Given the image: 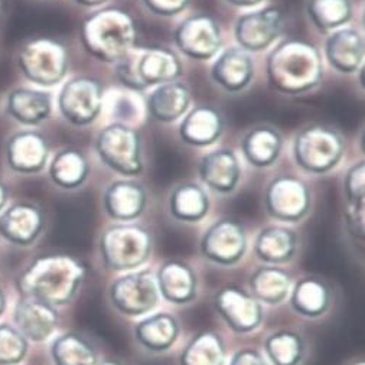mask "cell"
Returning <instances> with one entry per match:
<instances>
[{"mask_svg":"<svg viewBox=\"0 0 365 365\" xmlns=\"http://www.w3.org/2000/svg\"><path fill=\"white\" fill-rule=\"evenodd\" d=\"M87 277L83 260L70 255H43L35 259L18 279L24 296L58 308L76 299Z\"/></svg>","mask_w":365,"mask_h":365,"instance_id":"obj_1","label":"cell"},{"mask_svg":"<svg viewBox=\"0 0 365 365\" xmlns=\"http://www.w3.org/2000/svg\"><path fill=\"white\" fill-rule=\"evenodd\" d=\"M269 84L282 94L300 96L319 87L324 77L322 58L317 46L302 39H286L266 61Z\"/></svg>","mask_w":365,"mask_h":365,"instance_id":"obj_2","label":"cell"},{"mask_svg":"<svg viewBox=\"0 0 365 365\" xmlns=\"http://www.w3.org/2000/svg\"><path fill=\"white\" fill-rule=\"evenodd\" d=\"M133 16L120 8H104L88 15L81 25V42L98 61L115 64L136 43Z\"/></svg>","mask_w":365,"mask_h":365,"instance_id":"obj_3","label":"cell"},{"mask_svg":"<svg viewBox=\"0 0 365 365\" xmlns=\"http://www.w3.org/2000/svg\"><path fill=\"white\" fill-rule=\"evenodd\" d=\"M115 76L125 87L136 91L175 81L182 76L178 55L162 46H133L115 63Z\"/></svg>","mask_w":365,"mask_h":365,"instance_id":"obj_4","label":"cell"},{"mask_svg":"<svg viewBox=\"0 0 365 365\" xmlns=\"http://www.w3.org/2000/svg\"><path fill=\"white\" fill-rule=\"evenodd\" d=\"M152 232L135 222H118L107 227L100 240L98 250L106 269L126 273L142 269L153 252Z\"/></svg>","mask_w":365,"mask_h":365,"instance_id":"obj_5","label":"cell"},{"mask_svg":"<svg viewBox=\"0 0 365 365\" xmlns=\"http://www.w3.org/2000/svg\"><path fill=\"white\" fill-rule=\"evenodd\" d=\"M345 142L332 128L314 125L297 133L293 142V158L299 168L314 175L332 170L342 159Z\"/></svg>","mask_w":365,"mask_h":365,"instance_id":"obj_6","label":"cell"},{"mask_svg":"<svg viewBox=\"0 0 365 365\" xmlns=\"http://www.w3.org/2000/svg\"><path fill=\"white\" fill-rule=\"evenodd\" d=\"M18 66L29 81L42 87H52L66 78L70 59L61 42L51 38H35L21 49Z\"/></svg>","mask_w":365,"mask_h":365,"instance_id":"obj_7","label":"cell"},{"mask_svg":"<svg viewBox=\"0 0 365 365\" xmlns=\"http://www.w3.org/2000/svg\"><path fill=\"white\" fill-rule=\"evenodd\" d=\"M111 307L128 318H143L160 300L155 273L149 269L126 272L114 279L108 287Z\"/></svg>","mask_w":365,"mask_h":365,"instance_id":"obj_8","label":"cell"},{"mask_svg":"<svg viewBox=\"0 0 365 365\" xmlns=\"http://www.w3.org/2000/svg\"><path fill=\"white\" fill-rule=\"evenodd\" d=\"M96 150L103 163L120 175L138 176L145 169L140 135L128 125L106 126L96 139Z\"/></svg>","mask_w":365,"mask_h":365,"instance_id":"obj_9","label":"cell"},{"mask_svg":"<svg viewBox=\"0 0 365 365\" xmlns=\"http://www.w3.org/2000/svg\"><path fill=\"white\" fill-rule=\"evenodd\" d=\"M212 307L221 321L235 334L255 332L264 318L262 303L245 287L225 284L212 296Z\"/></svg>","mask_w":365,"mask_h":365,"instance_id":"obj_10","label":"cell"},{"mask_svg":"<svg viewBox=\"0 0 365 365\" xmlns=\"http://www.w3.org/2000/svg\"><path fill=\"white\" fill-rule=\"evenodd\" d=\"M247 252V232L235 218L215 221L201 237V256L217 266L231 267L238 264Z\"/></svg>","mask_w":365,"mask_h":365,"instance_id":"obj_11","label":"cell"},{"mask_svg":"<svg viewBox=\"0 0 365 365\" xmlns=\"http://www.w3.org/2000/svg\"><path fill=\"white\" fill-rule=\"evenodd\" d=\"M312 197L305 182L292 175H280L267 185L264 205L267 214L282 222H299L311 210Z\"/></svg>","mask_w":365,"mask_h":365,"instance_id":"obj_12","label":"cell"},{"mask_svg":"<svg viewBox=\"0 0 365 365\" xmlns=\"http://www.w3.org/2000/svg\"><path fill=\"white\" fill-rule=\"evenodd\" d=\"M58 108L68 123L88 126L98 118L103 108V87L91 77L71 78L61 88Z\"/></svg>","mask_w":365,"mask_h":365,"instance_id":"obj_13","label":"cell"},{"mask_svg":"<svg viewBox=\"0 0 365 365\" xmlns=\"http://www.w3.org/2000/svg\"><path fill=\"white\" fill-rule=\"evenodd\" d=\"M178 49L195 61L214 58L221 45L222 35L218 22L207 14H197L182 21L173 32Z\"/></svg>","mask_w":365,"mask_h":365,"instance_id":"obj_14","label":"cell"},{"mask_svg":"<svg viewBox=\"0 0 365 365\" xmlns=\"http://www.w3.org/2000/svg\"><path fill=\"white\" fill-rule=\"evenodd\" d=\"M283 11L279 6H267L241 15L234 26L238 48L246 52L267 49L282 34Z\"/></svg>","mask_w":365,"mask_h":365,"instance_id":"obj_15","label":"cell"},{"mask_svg":"<svg viewBox=\"0 0 365 365\" xmlns=\"http://www.w3.org/2000/svg\"><path fill=\"white\" fill-rule=\"evenodd\" d=\"M155 277L160 297L172 305H190L198 296L197 272L184 260L170 259L163 262Z\"/></svg>","mask_w":365,"mask_h":365,"instance_id":"obj_16","label":"cell"},{"mask_svg":"<svg viewBox=\"0 0 365 365\" xmlns=\"http://www.w3.org/2000/svg\"><path fill=\"white\" fill-rule=\"evenodd\" d=\"M43 228V211L31 202H15L0 214V235L16 246L34 245Z\"/></svg>","mask_w":365,"mask_h":365,"instance_id":"obj_17","label":"cell"},{"mask_svg":"<svg viewBox=\"0 0 365 365\" xmlns=\"http://www.w3.org/2000/svg\"><path fill=\"white\" fill-rule=\"evenodd\" d=\"M148 194L136 180L120 179L110 184L103 195L106 214L118 222H132L146 210Z\"/></svg>","mask_w":365,"mask_h":365,"instance_id":"obj_18","label":"cell"},{"mask_svg":"<svg viewBox=\"0 0 365 365\" xmlns=\"http://www.w3.org/2000/svg\"><path fill=\"white\" fill-rule=\"evenodd\" d=\"M14 321L16 329L34 342L46 341L56 329L59 315L56 308L34 297L24 296L15 307Z\"/></svg>","mask_w":365,"mask_h":365,"instance_id":"obj_19","label":"cell"},{"mask_svg":"<svg viewBox=\"0 0 365 365\" xmlns=\"http://www.w3.org/2000/svg\"><path fill=\"white\" fill-rule=\"evenodd\" d=\"M49 156L46 139L35 130H22L15 133L6 146V159L9 166L24 175L41 172Z\"/></svg>","mask_w":365,"mask_h":365,"instance_id":"obj_20","label":"cell"},{"mask_svg":"<svg viewBox=\"0 0 365 365\" xmlns=\"http://www.w3.org/2000/svg\"><path fill=\"white\" fill-rule=\"evenodd\" d=\"M255 74V64L249 52L241 48H227L211 68L212 81L228 93H238L249 87Z\"/></svg>","mask_w":365,"mask_h":365,"instance_id":"obj_21","label":"cell"},{"mask_svg":"<svg viewBox=\"0 0 365 365\" xmlns=\"http://www.w3.org/2000/svg\"><path fill=\"white\" fill-rule=\"evenodd\" d=\"M329 66L341 74H354L364 66V36L354 28H339L325 41Z\"/></svg>","mask_w":365,"mask_h":365,"instance_id":"obj_22","label":"cell"},{"mask_svg":"<svg viewBox=\"0 0 365 365\" xmlns=\"http://www.w3.org/2000/svg\"><path fill=\"white\" fill-rule=\"evenodd\" d=\"M289 303L293 312L307 319L324 317L332 303L331 286L317 276H307L292 284Z\"/></svg>","mask_w":365,"mask_h":365,"instance_id":"obj_23","label":"cell"},{"mask_svg":"<svg viewBox=\"0 0 365 365\" xmlns=\"http://www.w3.org/2000/svg\"><path fill=\"white\" fill-rule=\"evenodd\" d=\"M198 175L210 190L230 194L237 188L241 176L238 158L230 149L210 152L200 160Z\"/></svg>","mask_w":365,"mask_h":365,"instance_id":"obj_24","label":"cell"},{"mask_svg":"<svg viewBox=\"0 0 365 365\" xmlns=\"http://www.w3.org/2000/svg\"><path fill=\"white\" fill-rule=\"evenodd\" d=\"M224 132V120L221 113L208 104L197 106L190 110L179 126L182 142L204 148L215 143Z\"/></svg>","mask_w":365,"mask_h":365,"instance_id":"obj_25","label":"cell"},{"mask_svg":"<svg viewBox=\"0 0 365 365\" xmlns=\"http://www.w3.org/2000/svg\"><path fill=\"white\" fill-rule=\"evenodd\" d=\"M180 335L179 321L168 312L143 317L133 329L135 341L140 348L152 354L169 351Z\"/></svg>","mask_w":365,"mask_h":365,"instance_id":"obj_26","label":"cell"},{"mask_svg":"<svg viewBox=\"0 0 365 365\" xmlns=\"http://www.w3.org/2000/svg\"><path fill=\"white\" fill-rule=\"evenodd\" d=\"M192 97L187 84L178 80L156 86L149 94L146 106L148 111L160 123H173L190 111Z\"/></svg>","mask_w":365,"mask_h":365,"instance_id":"obj_27","label":"cell"},{"mask_svg":"<svg viewBox=\"0 0 365 365\" xmlns=\"http://www.w3.org/2000/svg\"><path fill=\"white\" fill-rule=\"evenodd\" d=\"M299 238L296 231L282 225L264 227L255 240L256 257L269 266L286 264L297 253Z\"/></svg>","mask_w":365,"mask_h":365,"instance_id":"obj_28","label":"cell"},{"mask_svg":"<svg viewBox=\"0 0 365 365\" xmlns=\"http://www.w3.org/2000/svg\"><path fill=\"white\" fill-rule=\"evenodd\" d=\"M8 114L25 126H38L52 113V97L49 93L16 88L6 98Z\"/></svg>","mask_w":365,"mask_h":365,"instance_id":"obj_29","label":"cell"},{"mask_svg":"<svg viewBox=\"0 0 365 365\" xmlns=\"http://www.w3.org/2000/svg\"><path fill=\"white\" fill-rule=\"evenodd\" d=\"M283 148L280 132L272 126H256L241 140V150L255 168H269L279 159Z\"/></svg>","mask_w":365,"mask_h":365,"instance_id":"obj_30","label":"cell"},{"mask_svg":"<svg viewBox=\"0 0 365 365\" xmlns=\"http://www.w3.org/2000/svg\"><path fill=\"white\" fill-rule=\"evenodd\" d=\"M292 276L277 266H262L249 279L250 293L264 305L276 307L289 297Z\"/></svg>","mask_w":365,"mask_h":365,"instance_id":"obj_31","label":"cell"},{"mask_svg":"<svg viewBox=\"0 0 365 365\" xmlns=\"http://www.w3.org/2000/svg\"><path fill=\"white\" fill-rule=\"evenodd\" d=\"M210 211V198L205 190L194 184L185 182L178 185L169 197V212L180 222H200Z\"/></svg>","mask_w":365,"mask_h":365,"instance_id":"obj_32","label":"cell"},{"mask_svg":"<svg viewBox=\"0 0 365 365\" xmlns=\"http://www.w3.org/2000/svg\"><path fill=\"white\" fill-rule=\"evenodd\" d=\"M90 165L86 155L78 149L59 150L49 163V178L63 190H77L88 178Z\"/></svg>","mask_w":365,"mask_h":365,"instance_id":"obj_33","label":"cell"},{"mask_svg":"<svg viewBox=\"0 0 365 365\" xmlns=\"http://www.w3.org/2000/svg\"><path fill=\"white\" fill-rule=\"evenodd\" d=\"M224 339L215 331H201L182 349L179 365H225Z\"/></svg>","mask_w":365,"mask_h":365,"instance_id":"obj_34","label":"cell"},{"mask_svg":"<svg viewBox=\"0 0 365 365\" xmlns=\"http://www.w3.org/2000/svg\"><path fill=\"white\" fill-rule=\"evenodd\" d=\"M51 358L53 365H96L98 351L86 336L70 331L53 339Z\"/></svg>","mask_w":365,"mask_h":365,"instance_id":"obj_35","label":"cell"},{"mask_svg":"<svg viewBox=\"0 0 365 365\" xmlns=\"http://www.w3.org/2000/svg\"><path fill=\"white\" fill-rule=\"evenodd\" d=\"M264 352L272 365H300L307 355V341L294 329H276L266 336Z\"/></svg>","mask_w":365,"mask_h":365,"instance_id":"obj_36","label":"cell"},{"mask_svg":"<svg viewBox=\"0 0 365 365\" xmlns=\"http://www.w3.org/2000/svg\"><path fill=\"white\" fill-rule=\"evenodd\" d=\"M307 14L312 25L321 32H332L352 19L351 0H309Z\"/></svg>","mask_w":365,"mask_h":365,"instance_id":"obj_37","label":"cell"},{"mask_svg":"<svg viewBox=\"0 0 365 365\" xmlns=\"http://www.w3.org/2000/svg\"><path fill=\"white\" fill-rule=\"evenodd\" d=\"M28 339L14 327L0 325V365H18L26 356Z\"/></svg>","mask_w":365,"mask_h":365,"instance_id":"obj_38","label":"cell"},{"mask_svg":"<svg viewBox=\"0 0 365 365\" xmlns=\"http://www.w3.org/2000/svg\"><path fill=\"white\" fill-rule=\"evenodd\" d=\"M365 165L364 162H356L352 168L348 169L345 180H344V191L348 200V205L352 207H364L365 198Z\"/></svg>","mask_w":365,"mask_h":365,"instance_id":"obj_39","label":"cell"},{"mask_svg":"<svg viewBox=\"0 0 365 365\" xmlns=\"http://www.w3.org/2000/svg\"><path fill=\"white\" fill-rule=\"evenodd\" d=\"M142 2L158 16H175L187 9L190 0H142Z\"/></svg>","mask_w":365,"mask_h":365,"instance_id":"obj_40","label":"cell"},{"mask_svg":"<svg viewBox=\"0 0 365 365\" xmlns=\"http://www.w3.org/2000/svg\"><path fill=\"white\" fill-rule=\"evenodd\" d=\"M228 365H267V361L260 351L253 348H245L237 351L231 356Z\"/></svg>","mask_w":365,"mask_h":365,"instance_id":"obj_41","label":"cell"},{"mask_svg":"<svg viewBox=\"0 0 365 365\" xmlns=\"http://www.w3.org/2000/svg\"><path fill=\"white\" fill-rule=\"evenodd\" d=\"M227 2L237 8H252L262 4L263 0H227Z\"/></svg>","mask_w":365,"mask_h":365,"instance_id":"obj_42","label":"cell"},{"mask_svg":"<svg viewBox=\"0 0 365 365\" xmlns=\"http://www.w3.org/2000/svg\"><path fill=\"white\" fill-rule=\"evenodd\" d=\"M74 2L84 8H94V6L104 5L106 2H108V0H74Z\"/></svg>","mask_w":365,"mask_h":365,"instance_id":"obj_43","label":"cell"},{"mask_svg":"<svg viewBox=\"0 0 365 365\" xmlns=\"http://www.w3.org/2000/svg\"><path fill=\"white\" fill-rule=\"evenodd\" d=\"M8 201V188L5 185V182L0 179V211L4 210V207L6 205Z\"/></svg>","mask_w":365,"mask_h":365,"instance_id":"obj_44","label":"cell"},{"mask_svg":"<svg viewBox=\"0 0 365 365\" xmlns=\"http://www.w3.org/2000/svg\"><path fill=\"white\" fill-rule=\"evenodd\" d=\"M5 308H6V296L2 287H0V317H2V314L5 312Z\"/></svg>","mask_w":365,"mask_h":365,"instance_id":"obj_45","label":"cell"},{"mask_svg":"<svg viewBox=\"0 0 365 365\" xmlns=\"http://www.w3.org/2000/svg\"><path fill=\"white\" fill-rule=\"evenodd\" d=\"M96 365H125L123 362H120V361H113V359H110V361H98Z\"/></svg>","mask_w":365,"mask_h":365,"instance_id":"obj_46","label":"cell"},{"mask_svg":"<svg viewBox=\"0 0 365 365\" xmlns=\"http://www.w3.org/2000/svg\"><path fill=\"white\" fill-rule=\"evenodd\" d=\"M349 365H365V364H364V361H356V362H352Z\"/></svg>","mask_w":365,"mask_h":365,"instance_id":"obj_47","label":"cell"}]
</instances>
